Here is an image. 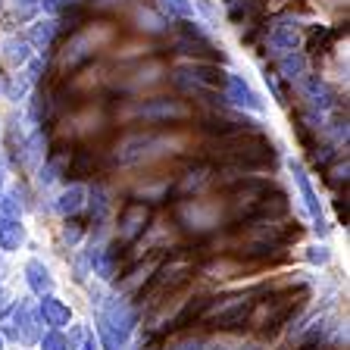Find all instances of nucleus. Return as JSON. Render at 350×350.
I'll list each match as a JSON object with an SVG mask.
<instances>
[{"label": "nucleus", "mask_w": 350, "mask_h": 350, "mask_svg": "<svg viewBox=\"0 0 350 350\" xmlns=\"http://www.w3.org/2000/svg\"><path fill=\"white\" fill-rule=\"evenodd\" d=\"M3 332L19 344H35L38 338H41V316H38V310L31 304L19 300V304H13V310L3 316Z\"/></svg>", "instance_id": "f257e3e1"}, {"label": "nucleus", "mask_w": 350, "mask_h": 350, "mask_svg": "<svg viewBox=\"0 0 350 350\" xmlns=\"http://www.w3.org/2000/svg\"><path fill=\"white\" fill-rule=\"evenodd\" d=\"M147 222H150V206L141 204V200H129L122 206V213H119V228H116L119 247L138 244L147 232Z\"/></svg>", "instance_id": "f03ea898"}, {"label": "nucleus", "mask_w": 350, "mask_h": 350, "mask_svg": "<svg viewBox=\"0 0 350 350\" xmlns=\"http://www.w3.org/2000/svg\"><path fill=\"white\" fill-rule=\"evenodd\" d=\"M254 306H256L254 294H238V297L222 300L206 319H213V325H219V328H234V325H244V322H247Z\"/></svg>", "instance_id": "7ed1b4c3"}, {"label": "nucleus", "mask_w": 350, "mask_h": 350, "mask_svg": "<svg viewBox=\"0 0 350 350\" xmlns=\"http://www.w3.org/2000/svg\"><path fill=\"white\" fill-rule=\"evenodd\" d=\"M226 97L234 103V107L254 109V113H260V109H262L260 94H256L254 88L244 81V75H226Z\"/></svg>", "instance_id": "20e7f679"}, {"label": "nucleus", "mask_w": 350, "mask_h": 350, "mask_svg": "<svg viewBox=\"0 0 350 350\" xmlns=\"http://www.w3.org/2000/svg\"><path fill=\"white\" fill-rule=\"evenodd\" d=\"M135 116L144 119V122H169V119L188 116V109L178 107V103H172V100H150V103L135 107Z\"/></svg>", "instance_id": "39448f33"}, {"label": "nucleus", "mask_w": 350, "mask_h": 350, "mask_svg": "<svg viewBox=\"0 0 350 350\" xmlns=\"http://www.w3.org/2000/svg\"><path fill=\"white\" fill-rule=\"evenodd\" d=\"M291 172H294V182H297V188H300V194H304V200H306V210H310V216H313V222H316V228H319L322 234L328 232V226H325V216H322V206H319V197H316V191H313V185H310V178H306V172H304V166L300 163H291Z\"/></svg>", "instance_id": "423d86ee"}, {"label": "nucleus", "mask_w": 350, "mask_h": 350, "mask_svg": "<svg viewBox=\"0 0 350 350\" xmlns=\"http://www.w3.org/2000/svg\"><path fill=\"white\" fill-rule=\"evenodd\" d=\"M38 316H41L44 325L51 328H66L69 325V319H72V310L63 304V300H57L53 294H44L41 304H38Z\"/></svg>", "instance_id": "0eeeda50"}, {"label": "nucleus", "mask_w": 350, "mask_h": 350, "mask_svg": "<svg viewBox=\"0 0 350 350\" xmlns=\"http://www.w3.org/2000/svg\"><path fill=\"white\" fill-rule=\"evenodd\" d=\"M300 88H304V97L313 103V107H319V109L335 107V91H332L319 75H304V79H300Z\"/></svg>", "instance_id": "6e6552de"}, {"label": "nucleus", "mask_w": 350, "mask_h": 350, "mask_svg": "<svg viewBox=\"0 0 350 350\" xmlns=\"http://www.w3.org/2000/svg\"><path fill=\"white\" fill-rule=\"evenodd\" d=\"M297 44H300V31L294 22H282V25H272L269 29V47L278 53V57L297 51Z\"/></svg>", "instance_id": "1a4fd4ad"}, {"label": "nucleus", "mask_w": 350, "mask_h": 350, "mask_svg": "<svg viewBox=\"0 0 350 350\" xmlns=\"http://www.w3.org/2000/svg\"><path fill=\"white\" fill-rule=\"evenodd\" d=\"M25 282H29L31 294H38V297H44V294L53 291V278H51V272H47V266H44L41 260L25 262Z\"/></svg>", "instance_id": "9d476101"}, {"label": "nucleus", "mask_w": 350, "mask_h": 350, "mask_svg": "<svg viewBox=\"0 0 350 350\" xmlns=\"http://www.w3.org/2000/svg\"><path fill=\"white\" fill-rule=\"evenodd\" d=\"M57 31H59V22H53V19L35 22V25H31V31H29V47L47 53L53 47V38H57Z\"/></svg>", "instance_id": "9b49d317"}, {"label": "nucleus", "mask_w": 350, "mask_h": 350, "mask_svg": "<svg viewBox=\"0 0 350 350\" xmlns=\"http://www.w3.org/2000/svg\"><path fill=\"white\" fill-rule=\"evenodd\" d=\"M22 241H25V228L19 219L0 216V250H19Z\"/></svg>", "instance_id": "f8f14e48"}, {"label": "nucleus", "mask_w": 350, "mask_h": 350, "mask_svg": "<svg viewBox=\"0 0 350 350\" xmlns=\"http://www.w3.org/2000/svg\"><path fill=\"white\" fill-rule=\"evenodd\" d=\"M81 206H85V188H81V185H69V188L57 197V210L63 213V216H75Z\"/></svg>", "instance_id": "ddd939ff"}, {"label": "nucleus", "mask_w": 350, "mask_h": 350, "mask_svg": "<svg viewBox=\"0 0 350 350\" xmlns=\"http://www.w3.org/2000/svg\"><path fill=\"white\" fill-rule=\"evenodd\" d=\"M66 344H69V350H97L94 332H91L88 325H81V322H75V325L69 328V338H66Z\"/></svg>", "instance_id": "4468645a"}, {"label": "nucleus", "mask_w": 350, "mask_h": 350, "mask_svg": "<svg viewBox=\"0 0 350 350\" xmlns=\"http://www.w3.org/2000/svg\"><path fill=\"white\" fill-rule=\"evenodd\" d=\"M278 66H282V72H284V79H304V75H306V57H304V53H297V51H291V53H284V57H282V63H278Z\"/></svg>", "instance_id": "2eb2a0df"}, {"label": "nucleus", "mask_w": 350, "mask_h": 350, "mask_svg": "<svg viewBox=\"0 0 350 350\" xmlns=\"http://www.w3.org/2000/svg\"><path fill=\"white\" fill-rule=\"evenodd\" d=\"M3 57H7V63H13V66L29 63V41H19V38H10V41L3 44Z\"/></svg>", "instance_id": "dca6fc26"}, {"label": "nucleus", "mask_w": 350, "mask_h": 350, "mask_svg": "<svg viewBox=\"0 0 350 350\" xmlns=\"http://www.w3.org/2000/svg\"><path fill=\"white\" fill-rule=\"evenodd\" d=\"M160 10L172 19H191L194 16V3L191 0H160Z\"/></svg>", "instance_id": "f3484780"}, {"label": "nucleus", "mask_w": 350, "mask_h": 350, "mask_svg": "<svg viewBox=\"0 0 350 350\" xmlns=\"http://www.w3.org/2000/svg\"><path fill=\"white\" fill-rule=\"evenodd\" d=\"M38 341H41V350H69L66 335L59 332V328H51V332H47V335H41Z\"/></svg>", "instance_id": "a211bd4d"}, {"label": "nucleus", "mask_w": 350, "mask_h": 350, "mask_svg": "<svg viewBox=\"0 0 350 350\" xmlns=\"http://www.w3.org/2000/svg\"><path fill=\"white\" fill-rule=\"evenodd\" d=\"M22 206L13 194H0V216H10V219H19Z\"/></svg>", "instance_id": "6ab92c4d"}, {"label": "nucleus", "mask_w": 350, "mask_h": 350, "mask_svg": "<svg viewBox=\"0 0 350 350\" xmlns=\"http://www.w3.org/2000/svg\"><path fill=\"white\" fill-rule=\"evenodd\" d=\"M69 226H72V228H66V241H69V244H75V241H79V234H81V222H69Z\"/></svg>", "instance_id": "aec40b11"}, {"label": "nucleus", "mask_w": 350, "mask_h": 350, "mask_svg": "<svg viewBox=\"0 0 350 350\" xmlns=\"http://www.w3.org/2000/svg\"><path fill=\"white\" fill-rule=\"evenodd\" d=\"M0 191H3V166H0Z\"/></svg>", "instance_id": "412c9836"}, {"label": "nucleus", "mask_w": 350, "mask_h": 350, "mask_svg": "<svg viewBox=\"0 0 350 350\" xmlns=\"http://www.w3.org/2000/svg\"><path fill=\"white\" fill-rule=\"evenodd\" d=\"M0 350H3V335H0Z\"/></svg>", "instance_id": "4be33fe9"}, {"label": "nucleus", "mask_w": 350, "mask_h": 350, "mask_svg": "<svg viewBox=\"0 0 350 350\" xmlns=\"http://www.w3.org/2000/svg\"><path fill=\"white\" fill-rule=\"evenodd\" d=\"M226 3H232V0H226Z\"/></svg>", "instance_id": "5701e85b"}]
</instances>
